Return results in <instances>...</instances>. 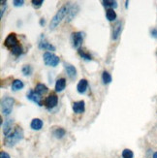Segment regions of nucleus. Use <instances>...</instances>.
<instances>
[{"label": "nucleus", "instance_id": "obj_31", "mask_svg": "<svg viewBox=\"0 0 157 158\" xmlns=\"http://www.w3.org/2000/svg\"><path fill=\"white\" fill-rule=\"evenodd\" d=\"M151 35L155 38H157V29H152L151 30Z\"/></svg>", "mask_w": 157, "mask_h": 158}, {"label": "nucleus", "instance_id": "obj_1", "mask_svg": "<svg viewBox=\"0 0 157 158\" xmlns=\"http://www.w3.org/2000/svg\"><path fill=\"white\" fill-rule=\"evenodd\" d=\"M23 139V131L20 127H17L14 131L6 137L5 139V145L7 147H13L15 146L17 143H19V141H22Z\"/></svg>", "mask_w": 157, "mask_h": 158}, {"label": "nucleus", "instance_id": "obj_16", "mask_svg": "<svg viewBox=\"0 0 157 158\" xmlns=\"http://www.w3.org/2000/svg\"><path fill=\"white\" fill-rule=\"evenodd\" d=\"M39 48L42 50H47V51H52V52H54L56 51V47L52 46V44L48 43L47 41H41L39 43Z\"/></svg>", "mask_w": 157, "mask_h": 158}, {"label": "nucleus", "instance_id": "obj_22", "mask_svg": "<svg viewBox=\"0 0 157 158\" xmlns=\"http://www.w3.org/2000/svg\"><path fill=\"white\" fill-rule=\"evenodd\" d=\"M102 81H103V82L105 85H108L110 84V82L112 81V76L111 74L107 72V71H104L103 72V75H102Z\"/></svg>", "mask_w": 157, "mask_h": 158}, {"label": "nucleus", "instance_id": "obj_20", "mask_svg": "<svg viewBox=\"0 0 157 158\" xmlns=\"http://www.w3.org/2000/svg\"><path fill=\"white\" fill-rule=\"evenodd\" d=\"M106 17H107L108 20L114 22V20H115V19H117V14H115L114 9H108L106 12Z\"/></svg>", "mask_w": 157, "mask_h": 158}, {"label": "nucleus", "instance_id": "obj_17", "mask_svg": "<svg viewBox=\"0 0 157 158\" xmlns=\"http://www.w3.org/2000/svg\"><path fill=\"white\" fill-rule=\"evenodd\" d=\"M30 127L33 130H40L43 127V121L40 118H34V119H32V121L30 123Z\"/></svg>", "mask_w": 157, "mask_h": 158}, {"label": "nucleus", "instance_id": "obj_10", "mask_svg": "<svg viewBox=\"0 0 157 158\" xmlns=\"http://www.w3.org/2000/svg\"><path fill=\"white\" fill-rule=\"evenodd\" d=\"M73 111L76 114H83L85 112V102L78 101L73 103Z\"/></svg>", "mask_w": 157, "mask_h": 158}, {"label": "nucleus", "instance_id": "obj_6", "mask_svg": "<svg viewBox=\"0 0 157 158\" xmlns=\"http://www.w3.org/2000/svg\"><path fill=\"white\" fill-rule=\"evenodd\" d=\"M84 41V34L81 32H74L72 33V43L75 49L81 50V46Z\"/></svg>", "mask_w": 157, "mask_h": 158}, {"label": "nucleus", "instance_id": "obj_13", "mask_svg": "<svg viewBox=\"0 0 157 158\" xmlns=\"http://www.w3.org/2000/svg\"><path fill=\"white\" fill-rule=\"evenodd\" d=\"M121 25H122L121 22H118L117 23L114 24V29H113V39L114 40H117L119 37L120 33H121V29H122Z\"/></svg>", "mask_w": 157, "mask_h": 158}, {"label": "nucleus", "instance_id": "obj_25", "mask_svg": "<svg viewBox=\"0 0 157 158\" xmlns=\"http://www.w3.org/2000/svg\"><path fill=\"white\" fill-rule=\"evenodd\" d=\"M11 52H12V53H13L15 56H20V54L23 53V48L20 47L19 45H18L17 47L14 48V49H13Z\"/></svg>", "mask_w": 157, "mask_h": 158}, {"label": "nucleus", "instance_id": "obj_23", "mask_svg": "<svg viewBox=\"0 0 157 158\" xmlns=\"http://www.w3.org/2000/svg\"><path fill=\"white\" fill-rule=\"evenodd\" d=\"M53 134H54V136L56 137V138H58V139H61V138H63V137L65 136V134H66V131L63 129V128H57L56 131L53 132Z\"/></svg>", "mask_w": 157, "mask_h": 158}, {"label": "nucleus", "instance_id": "obj_11", "mask_svg": "<svg viewBox=\"0 0 157 158\" xmlns=\"http://www.w3.org/2000/svg\"><path fill=\"white\" fill-rule=\"evenodd\" d=\"M78 11H79V7L77 5H73L71 7H68V13H67L68 22L72 20V19L77 15Z\"/></svg>", "mask_w": 157, "mask_h": 158}, {"label": "nucleus", "instance_id": "obj_7", "mask_svg": "<svg viewBox=\"0 0 157 158\" xmlns=\"http://www.w3.org/2000/svg\"><path fill=\"white\" fill-rule=\"evenodd\" d=\"M58 103V97L56 94L54 93H52L50 94L49 96L47 97L46 101H45V104H46V107L48 109H52L54 108Z\"/></svg>", "mask_w": 157, "mask_h": 158}, {"label": "nucleus", "instance_id": "obj_29", "mask_svg": "<svg viewBox=\"0 0 157 158\" xmlns=\"http://www.w3.org/2000/svg\"><path fill=\"white\" fill-rule=\"evenodd\" d=\"M13 4H14V6H16V7H20V6H23L24 4V1H23V0H14Z\"/></svg>", "mask_w": 157, "mask_h": 158}, {"label": "nucleus", "instance_id": "obj_5", "mask_svg": "<svg viewBox=\"0 0 157 158\" xmlns=\"http://www.w3.org/2000/svg\"><path fill=\"white\" fill-rule=\"evenodd\" d=\"M4 45L11 51L19 45V41L15 33H10L4 41Z\"/></svg>", "mask_w": 157, "mask_h": 158}, {"label": "nucleus", "instance_id": "obj_2", "mask_svg": "<svg viewBox=\"0 0 157 158\" xmlns=\"http://www.w3.org/2000/svg\"><path fill=\"white\" fill-rule=\"evenodd\" d=\"M67 13H68V6H62V7H61V8L57 11V13L53 16V18L51 20V23H50L51 30L56 28V27L59 24V23L61 22V20L63 19V18L65 16H67Z\"/></svg>", "mask_w": 157, "mask_h": 158}, {"label": "nucleus", "instance_id": "obj_26", "mask_svg": "<svg viewBox=\"0 0 157 158\" xmlns=\"http://www.w3.org/2000/svg\"><path fill=\"white\" fill-rule=\"evenodd\" d=\"M122 157L123 158H133L134 157V153L131 149H124L123 152H122Z\"/></svg>", "mask_w": 157, "mask_h": 158}, {"label": "nucleus", "instance_id": "obj_18", "mask_svg": "<svg viewBox=\"0 0 157 158\" xmlns=\"http://www.w3.org/2000/svg\"><path fill=\"white\" fill-rule=\"evenodd\" d=\"M23 86H24V84L20 80H15L12 84V89L14 91L20 90V89L23 88Z\"/></svg>", "mask_w": 157, "mask_h": 158}, {"label": "nucleus", "instance_id": "obj_30", "mask_svg": "<svg viewBox=\"0 0 157 158\" xmlns=\"http://www.w3.org/2000/svg\"><path fill=\"white\" fill-rule=\"evenodd\" d=\"M0 158H11L10 155L5 152H1V153H0Z\"/></svg>", "mask_w": 157, "mask_h": 158}, {"label": "nucleus", "instance_id": "obj_14", "mask_svg": "<svg viewBox=\"0 0 157 158\" xmlns=\"http://www.w3.org/2000/svg\"><path fill=\"white\" fill-rule=\"evenodd\" d=\"M12 126H13V119H8L5 121L3 126V132L6 137L12 133Z\"/></svg>", "mask_w": 157, "mask_h": 158}, {"label": "nucleus", "instance_id": "obj_27", "mask_svg": "<svg viewBox=\"0 0 157 158\" xmlns=\"http://www.w3.org/2000/svg\"><path fill=\"white\" fill-rule=\"evenodd\" d=\"M79 53H80V56H81V57L85 58V59H86V60H91V59H92L90 54H88V53L85 52L83 50H79Z\"/></svg>", "mask_w": 157, "mask_h": 158}, {"label": "nucleus", "instance_id": "obj_8", "mask_svg": "<svg viewBox=\"0 0 157 158\" xmlns=\"http://www.w3.org/2000/svg\"><path fill=\"white\" fill-rule=\"evenodd\" d=\"M27 98L29 100L33 101L34 103H36L37 105L39 106H42V97H41V95L38 94L36 91H33V90H29L27 92Z\"/></svg>", "mask_w": 157, "mask_h": 158}, {"label": "nucleus", "instance_id": "obj_19", "mask_svg": "<svg viewBox=\"0 0 157 158\" xmlns=\"http://www.w3.org/2000/svg\"><path fill=\"white\" fill-rule=\"evenodd\" d=\"M48 90H49V89H48V87L44 84H38L35 87V91L40 95H43V94L47 93Z\"/></svg>", "mask_w": 157, "mask_h": 158}, {"label": "nucleus", "instance_id": "obj_15", "mask_svg": "<svg viewBox=\"0 0 157 158\" xmlns=\"http://www.w3.org/2000/svg\"><path fill=\"white\" fill-rule=\"evenodd\" d=\"M65 87H66V80L64 78L58 79L56 84V90L57 92H61L64 90Z\"/></svg>", "mask_w": 157, "mask_h": 158}, {"label": "nucleus", "instance_id": "obj_3", "mask_svg": "<svg viewBox=\"0 0 157 158\" xmlns=\"http://www.w3.org/2000/svg\"><path fill=\"white\" fill-rule=\"evenodd\" d=\"M14 100L12 97H5L2 102H1V112L5 115H9L12 111H13V107H14Z\"/></svg>", "mask_w": 157, "mask_h": 158}, {"label": "nucleus", "instance_id": "obj_9", "mask_svg": "<svg viewBox=\"0 0 157 158\" xmlns=\"http://www.w3.org/2000/svg\"><path fill=\"white\" fill-rule=\"evenodd\" d=\"M64 66H65V70H66V72L68 74V77H69L70 79L74 80L75 78L77 77V70L73 65L64 63Z\"/></svg>", "mask_w": 157, "mask_h": 158}, {"label": "nucleus", "instance_id": "obj_33", "mask_svg": "<svg viewBox=\"0 0 157 158\" xmlns=\"http://www.w3.org/2000/svg\"><path fill=\"white\" fill-rule=\"evenodd\" d=\"M153 158H157V152H155V153L153 154Z\"/></svg>", "mask_w": 157, "mask_h": 158}, {"label": "nucleus", "instance_id": "obj_12", "mask_svg": "<svg viewBox=\"0 0 157 158\" xmlns=\"http://www.w3.org/2000/svg\"><path fill=\"white\" fill-rule=\"evenodd\" d=\"M87 86H88V82L85 79H83V80H81L79 81V84L77 85V90L79 93L81 94H83L86 91V89H87Z\"/></svg>", "mask_w": 157, "mask_h": 158}, {"label": "nucleus", "instance_id": "obj_28", "mask_svg": "<svg viewBox=\"0 0 157 158\" xmlns=\"http://www.w3.org/2000/svg\"><path fill=\"white\" fill-rule=\"evenodd\" d=\"M43 3H44L43 0H39V1H37V0H32V5L33 7H35V8H39Z\"/></svg>", "mask_w": 157, "mask_h": 158}, {"label": "nucleus", "instance_id": "obj_24", "mask_svg": "<svg viewBox=\"0 0 157 158\" xmlns=\"http://www.w3.org/2000/svg\"><path fill=\"white\" fill-rule=\"evenodd\" d=\"M22 71H23L24 76H30V75L32 74V72H33V69H32V67L30 65H24L23 67Z\"/></svg>", "mask_w": 157, "mask_h": 158}, {"label": "nucleus", "instance_id": "obj_21", "mask_svg": "<svg viewBox=\"0 0 157 158\" xmlns=\"http://www.w3.org/2000/svg\"><path fill=\"white\" fill-rule=\"evenodd\" d=\"M102 3L105 7H108L110 9H115L118 7V2L114 1V0H105V1H102Z\"/></svg>", "mask_w": 157, "mask_h": 158}, {"label": "nucleus", "instance_id": "obj_32", "mask_svg": "<svg viewBox=\"0 0 157 158\" xmlns=\"http://www.w3.org/2000/svg\"><path fill=\"white\" fill-rule=\"evenodd\" d=\"M41 25H43V24H45V20H44V19H41Z\"/></svg>", "mask_w": 157, "mask_h": 158}, {"label": "nucleus", "instance_id": "obj_4", "mask_svg": "<svg viewBox=\"0 0 157 158\" xmlns=\"http://www.w3.org/2000/svg\"><path fill=\"white\" fill-rule=\"evenodd\" d=\"M43 59H44V62L46 65L48 66H52V67H56L58 65L59 63V57L56 56V54H53L50 52H46L43 56Z\"/></svg>", "mask_w": 157, "mask_h": 158}]
</instances>
